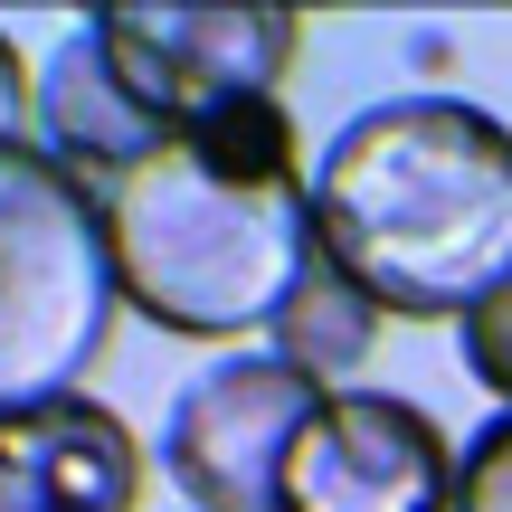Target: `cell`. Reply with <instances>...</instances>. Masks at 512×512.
I'll list each match as a JSON object with an SVG mask.
<instances>
[{
    "instance_id": "12",
    "label": "cell",
    "mask_w": 512,
    "mask_h": 512,
    "mask_svg": "<svg viewBox=\"0 0 512 512\" xmlns=\"http://www.w3.org/2000/svg\"><path fill=\"white\" fill-rule=\"evenodd\" d=\"M0 143H38V76L0 29Z\"/></svg>"
},
{
    "instance_id": "3",
    "label": "cell",
    "mask_w": 512,
    "mask_h": 512,
    "mask_svg": "<svg viewBox=\"0 0 512 512\" xmlns=\"http://www.w3.org/2000/svg\"><path fill=\"white\" fill-rule=\"evenodd\" d=\"M114 313L124 285L95 190L38 143H0V418L76 399L114 342Z\"/></svg>"
},
{
    "instance_id": "5",
    "label": "cell",
    "mask_w": 512,
    "mask_h": 512,
    "mask_svg": "<svg viewBox=\"0 0 512 512\" xmlns=\"http://www.w3.org/2000/svg\"><path fill=\"white\" fill-rule=\"evenodd\" d=\"M323 408V389L275 351H228L200 380H181L162 418V475L181 484L190 512H275L294 427Z\"/></svg>"
},
{
    "instance_id": "11",
    "label": "cell",
    "mask_w": 512,
    "mask_h": 512,
    "mask_svg": "<svg viewBox=\"0 0 512 512\" xmlns=\"http://www.w3.org/2000/svg\"><path fill=\"white\" fill-rule=\"evenodd\" d=\"M456 332H465V370H475V380L512 408V285H494V294H484V304L465 313Z\"/></svg>"
},
{
    "instance_id": "10",
    "label": "cell",
    "mask_w": 512,
    "mask_h": 512,
    "mask_svg": "<svg viewBox=\"0 0 512 512\" xmlns=\"http://www.w3.org/2000/svg\"><path fill=\"white\" fill-rule=\"evenodd\" d=\"M456 512H512V408L456 446Z\"/></svg>"
},
{
    "instance_id": "2",
    "label": "cell",
    "mask_w": 512,
    "mask_h": 512,
    "mask_svg": "<svg viewBox=\"0 0 512 512\" xmlns=\"http://www.w3.org/2000/svg\"><path fill=\"white\" fill-rule=\"evenodd\" d=\"M313 238L389 323H465L512 285V133L465 95H380L313 162Z\"/></svg>"
},
{
    "instance_id": "4",
    "label": "cell",
    "mask_w": 512,
    "mask_h": 512,
    "mask_svg": "<svg viewBox=\"0 0 512 512\" xmlns=\"http://www.w3.org/2000/svg\"><path fill=\"white\" fill-rule=\"evenodd\" d=\"M95 38L133 105L162 133H190L285 86L304 29L294 10H247V0H124V10H95Z\"/></svg>"
},
{
    "instance_id": "6",
    "label": "cell",
    "mask_w": 512,
    "mask_h": 512,
    "mask_svg": "<svg viewBox=\"0 0 512 512\" xmlns=\"http://www.w3.org/2000/svg\"><path fill=\"white\" fill-rule=\"evenodd\" d=\"M275 512H456V446L399 389H323L285 446Z\"/></svg>"
},
{
    "instance_id": "8",
    "label": "cell",
    "mask_w": 512,
    "mask_h": 512,
    "mask_svg": "<svg viewBox=\"0 0 512 512\" xmlns=\"http://www.w3.org/2000/svg\"><path fill=\"white\" fill-rule=\"evenodd\" d=\"M152 143H162V124L124 95V76H114L95 19H76V29L48 48V67H38V152L105 200Z\"/></svg>"
},
{
    "instance_id": "7",
    "label": "cell",
    "mask_w": 512,
    "mask_h": 512,
    "mask_svg": "<svg viewBox=\"0 0 512 512\" xmlns=\"http://www.w3.org/2000/svg\"><path fill=\"white\" fill-rule=\"evenodd\" d=\"M0 512H143V446L86 389L0 418Z\"/></svg>"
},
{
    "instance_id": "1",
    "label": "cell",
    "mask_w": 512,
    "mask_h": 512,
    "mask_svg": "<svg viewBox=\"0 0 512 512\" xmlns=\"http://www.w3.org/2000/svg\"><path fill=\"white\" fill-rule=\"evenodd\" d=\"M95 209L124 304L181 342L275 332L294 285L323 266L313 171L285 95H247L190 133H162Z\"/></svg>"
},
{
    "instance_id": "9",
    "label": "cell",
    "mask_w": 512,
    "mask_h": 512,
    "mask_svg": "<svg viewBox=\"0 0 512 512\" xmlns=\"http://www.w3.org/2000/svg\"><path fill=\"white\" fill-rule=\"evenodd\" d=\"M380 323H389V313L323 256V266L294 285L285 323H275L266 342H275V361H294L313 389H351V380H361V361H370V342H380Z\"/></svg>"
}]
</instances>
